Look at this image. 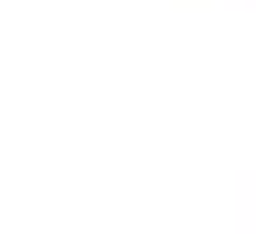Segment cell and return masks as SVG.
I'll use <instances>...</instances> for the list:
<instances>
[]
</instances>
